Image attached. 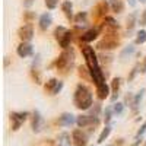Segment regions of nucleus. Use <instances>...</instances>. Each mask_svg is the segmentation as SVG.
Instances as JSON below:
<instances>
[{
	"instance_id": "obj_30",
	"label": "nucleus",
	"mask_w": 146,
	"mask_h": 146,
	"mask_svg": "<svg viewBox=\"0 0 146 146\" xmlns=\"http://www.w3.org/2000/svg\"><path fill=\"white\" fill-rule=\"evenodd\" d=\"M44 3H45V6H47L48 10H54L58 6L60 0H44Z\"/></svg>"
},
{
	"instance_id": "obj_9",
	"label": "nucleus",
	"mask_w": 146,
	"mask_h": 146,
	"mask_svg": "<svg viewBox=\"0 0 146 146\" xmlns=\"http://www.w3.org/2000/svg\"><path fill=\"white\" fill-rule=\"evenodd\" d=\"M16 54L22 58H27L31 57L34 54V45L31 42H25V41H21V44L16 47Z\"/></svg>"
},
{
	"instance_id": "obj_18",
	"label": "nucleus",
	"mask_w": 146,
	"mask_h": 146,
	"mask_svg": "<svg viewBox=\"0 0 146 146\" xmlns=\"http://www.w3.org/2000/svg\"><path fill=\"white\" fill-rule=\"evenodd\" d=\"M62 10H63L64 16H66L69 21L75 19V16H73V3L70 2V0H66V2L62 3Z\"/></svg>"
},
{
	"instance_id": "obj_31",
	"label": "nucleus",
	"mask_w": 146,
	"mask_h": 146,
	"mask_svg": "<svg viewBox=\"0 0 146 146\" xmlns=\"http://www.w3.org/2000/svg\"><path fill=\"white\" fill-rule=\"evenodd\" d=\"M89 110H91V113H92L91 115L98 117V114H100V111H101V104H100V102H96V104H94Z\"/></svg>"
},
{
	"instance_id": "obj_2",
	"label": "nucleus",
	"mask_w": 146,
	"mask_h": 146,
	"mask_svg": "<svg viewBox=\"0 0 146 146\" xmlns=\"http://www.w3.org/2000/svg\"><path fill=\"white\" fill-rule=\"evenodd\" d=\"M73 63H75V51H73V48H66V50L60 54L57 58H56V69L58 72H62V73H67Z\"/></svg>"
},
{
	"instance_id": "obj_22",
	"label": "nucleus",
	"mask_w": 146,
	"mask_h": 146,
	"mask_svg": "<svg viewBox=\"0 0 146 146\" xmlns=\"http://www.w3.org/2000/svg\"><path fill=\"white\" fill-rule=\"evenodd\" d=\"M73 41V31H67L66 32V35L63 36V40L62 41H58V45L63 48V50H66V48H69L70 47V42Z\"/></svg>"
},
{
	"instance_id": "obj_43",
	"label": "nucleus",
	"mask_w": 146,
	"mask_h": 146,
	"mask_svg": "<svg viewBox=\"0 0 146 146\" xmlns=\"http://www.w3.org/2000/svg\"><path fill=\"white\" fill-rule=\"evenodd\" d=\"M58 146H67V145H58Z\"/></svg>"
},
{
	"instance_id": "obj_20",
	"label": "nucleus",
	"mask_w": 146,
	"mask_h": 146,
	"mask_svg": "<svg viewBox=\"0 0 146 146\" xmlns=\"http://www.w3.org/2000/svg\"><path fill=\"white\" fill-rule=\"evenodd\" d=\"M73 21H75V23H76V28L85 27L88 23V12H79Z\"/></svg>"
},
{
	"instance_id": "obj_11",
	"label": "nucleus",
	"mask_w": 146,
	"mask_h": 146,
	"mask_svg": "<svg viewBox=\"0 0 146 146\" xmlns=\"http://www.w3.org/2000/svg\"><path fill=\"white\" fill-rule=\"evenodd\" d=\"M72 140L75 146H86L88 145V136L86 133H83L80 129H76L72 131Z\"/></svg>"
},
{
	"instance_id": "obj_7",
	"label": "nucleus",
	"mask_w": 146,
	"mask_h": 146,
	"mask_svg": "<svg viewBox=\"0 0 146 146\" xmlns=\"http://www.w3.org/2000/svg\"><path fill=\"white\" fill-rule=\"evenodd\" d=\"M76 124L80 129H85V127H96V126L100 124V120H98V117H95V115H79L78 120H76Z\"/></svg>"
},
{
	"instance_id": "obj_12",
	"label": "nucleus",
	"mask_w": 146,
	"mask_h": 146,
	"mask_svg": "<svg viewBox=\"0 0 146 146\" xmlns=\"http://www.w3.org/2000/svg\"><path fill=\"white\" fill-rule=\"evenodd\" d=\"M76 120H78V117H75L72 113H63L58 117L57 124L62 126V127H70V126H73L76 123Z\"/></svg>"
},
{
	"instance_id": "obj_10",
	"label": "nucleus",
	"mask_w": 146,
	"mask_h": 146,
	"mask_svg": "<svg viewBox=\"0 0 146 146\" xmlns=\"http://www.w3.org/2000/svg\"><path fill=\"white\" fill-rule=\"evenodd\" d=\"M45 126V121L42 118V115L38 113V111H34L32 113V118H31V127H32V131L34 133H40Z\"/></svg>"
},
{
	"instance_id": "obj_13",
	"label": "nucleus",
	"mask_w": 146,
	"mask_h": 146,
	"mask_svg": "<svg viewBox=\"0 0 146 146\" xmlns=\"http://www.w3.org/2000/svg\"><path fill=\"white\" fill-rule=\"evenodd\" d=\"M51 23H53V16L50 12H45V13H42L38 19V25H40V29L41 31H47L48 28L51 27Z\"/></svg>"
},
{
	"instance_id": "obj_36",
	"label": "nucleus",
	"mask_w": 146,
	"mask_h": 146,
	"mask_svg": "<svg viewBox=\"0 0 146 146\" xmlns=\"http://www.w3.org/2000/svg\"><path fill=\"white\" fill-rule=\"evenodd\" d=\"M139 73H145L146 75V57L143 58V62L139 64Z\"/></svg>"
},
{
	"instance_id": "obj_29",
	"label": "nucleus",
	"mask_w": 146,
	"mask_h": 146,
	"mask_svg": "<svg viewBox=\"0 0 146 146\" xmlns=\"http://www.w3.org/2000/svg\"><path fill=\"white\" fill-rule=\"evenodd\" d=\"M113 114H114V111H113V107H108V108H105V111H104V121H105L107 124L110 123V121H111Z\"/></svg>"
},
{
	"instance_id": "obj_4",
	"label": "nucleus",
	"mask_w": 146,
	"mask_h": 146,
	"mask_svg": "<svg viewBox=\"0 0 146 146\" xmlns=\"http://www.w3.org/2000/svg\"><path fill=\"white\" fill-rule=\"evenodd\" d=\"M28 115L29 114L27 111H13V113H10V129L13 131H18L21 129V126L27 121Z\"/></svg>"
},
{
	"instance_id": "obj_6",
	"label": "nucleus",
	"mask_w": 146,
	"mask_h": 146,
	"mask_svg": "<svg viewBox=\"0 0 146 146\" xmlns=\"http://www.w3.org/2000/svg\"><path fill=\"white\" fill-rule=\"evenodd\" d=\"M18 36L21 41H25V42H29L32 38H34V25L31 22H27L18 29Z\"/></svg>"
},
{
	"instance_id": "obj_24",
	"label": "nucleus",
	"mask_w": 146,
	"mask_h": 146,
	"mask_svg": "<svg viewBox=\"0 0 146 146\" xmlns=\"http://www.w3.org/2000/svg\"><path fill=\"white\" fill-rule=\"evenodd\" d=\"M67 31H69V29L64 28V27H57V28L54 29V38H56V41H57V42H58V41H62V40H63V36L66 35Z\"/></svg>"
},
{
	"instance_id": "obj_28",
	"label": "nucleus",
	"mask_w": 146,
	"mask_h": 146,
	"mask_svg": "<svg viewBox=\"0 0 146 146\" xmlns=\"http://www.w3.org/2000/svg\"><path fill=\"white\" fill-rule=\"evenodd\" d=\"M110 133H111V127H110V126H105V129H102L101 135L98 136V140H96V142H98V143H102V142L110 136Z\"/></svg>"
},
{
	"instance_id": "obj_32",
	"label": "nucleus",
	"mask_w": 146,
	"mask_h": 146,
	"mask_svg": "<svg viewBox=\"0 0 146 146\" xmlns=\"http://www.w3.org/2000/svg\"><path fill=\"white\" fill-rule=\"evenodd\" d=\"M133 100H135V95L130 94V92H127V95H126V100H124L126 102H124V104H126L127 107H130V108H131V105H133Z\"/></svg>"
},
{
	"instance_id": "obj_16",
	"label": "nucleus",
	"mask_w": 146,
	"mask_h": 146,
	"mask_svg": "<svg viewBox=\"0 0 146 146\" xmlns=\"http://www.w3.org/2000/svg\"><path fill=\"white\" fill-rule=\"evenodd\" d=\"M135 51H136V47H135V44H129V45H126L123 50L120 51V60L121 62H126V60H129L133 54H135Z\"/></svg>"
},
{
	"instance_id": "obj_38",
	"label": "nucleus",
	"mask_w": 146,
	"mask_h": 146,
	"mask_svg": "<svg viewBox=\"0 0 146 146\" xmlns=\"http://www.w3.org/2000/svg\"><path fill=\"white\" fill-rule=\"evenodd\" d=\"M58 139H63L62 142H64V143H67L69 140H66V139H70V137H69V135H67V133H63V135H60V136H58Z\"/></svg>"
},
{
	"instance_id": "obj_45",
	"label": "nucleus",
	"mask_w": 146,
	"mask_h": 146,
	"mask_svg": "<svg viewBox=\"0 0 146 146\" xmlns=\"http://www.w3.org/2000/svg\"><path fill=\"white\" fill-rule=\"evenodd\" d=\"M143 146H146V142H145V143H143Z\"/></svg>"
},
{
	"instance_id": "obj_42",
	"label": "nucleus",
	"mask_w": 146,
	"mask_h": 146,
	"mask_svg": "<svg viewBox=\"0 0 146 146\" xmlns=\"http://www.w3.org/2000/svg\"><path fill=\"white\" fill-rule=\"evenodd\" d=\"M139 2H140V3H146V0H139Z\"/></svg>"
},
{
	"instance_id": "obj_26",
	"label": "nucleus",
	"mask_w": 146,
	"mask_h": 146,
	"mask_svg": "<svg viewBox=\"0 0 146 146\" xmlns=\"http://www.w3.org/2000/svg\"><path fill=\"white\" fill-rule=\"evenodd\" d=\"M104 23L107 27H110V28H114V29H120V25H118V22L114 19V18H111V16H105L104 18Z\"/></svg>"
},
{
	"instance_id": "obj_23",
	"label": "nucleus",
	"mask_w": 146,
	"mask_h": 146,
	"mask_svg": "<svg viewBox=\"0 0 146 146\" xmlns=\"http://www.w3.org/2000/svg\"><path fill=\"white\" fill-rule=\"evenodd\" d=\"M78 73H79V76H80L82 79H85V80H91V82H92V78H91V70H89V67H88L86 64H85V66H79Z\"/></svg>"
},
{
	"instance_id": "obj_1",
	"label": "nucleus",
	"mask_w": 146,
	"mask_h": 146,
	"mask_svg": "<svg viewBox=\"0 0 146 146\" xmlns=\"http://www.w3.org/2000/svg\"><path fill=\"white\" fill-rule=\"evenodd\" d=\"M73 102H75L76 108H79L80 111H86L94 105V98L91 89L83 83H79L75 91V96H73Z\"/></svg>"
},
{
	"instance_id": "obj_34",
	"label": "nucleus",
	"mask_w": 146,
	"mask_h": 146,
	"mask_svg": "<svg viewBox=\"0 0 146 146\" xmlns=\"http://www.w3.org/2000/svg\"><path fill=\"white\" fill-rule=\"evenodd\" d=\"M139 25L140 27H146V9L140 13V16H139Z\"/></svg>"
},
{
	"instance_id": "obj_35",
	"label": "nucleus",
	"mask_w": 146,
	"mask_h": 146,
	"mask_svg": "<svg viewBox=\"0 0 146 146\" xmlns=\"http://www.w3.org/2000/svg\"><path fill=\"white\" fill-rule=\"evenodd\" d=\"M145 131H146V121H145V123L142 124V127L137 130V133H136V139H140V137L145 135Z\"/></svg>"
},
{
	"instance_id": "obj_27",
	"label": "nucleus",
	"mask_w": 146,
	"mask_h": 146,
	"mask_svg": "<svg viewBox=\"0 0 146 146\" xmlns=\"http://www.w3.org/2000/svg\"><path fill=\"white\" fill-rule=\"evenodd\" d=\"M124 107H126V104H123V102H114L113 104V111H114V114L115 115H121L124 113Z\"/></svg>"
},
{
	"instance_id": "obj_39",
	"label": "nucleus",
	"mask_w": 146,
	"mask_h": 146,
	"mask_svg": "<svg viewBox=\"0 0 146 146\" xmlns=\"http://www.w3.org/2000/svg\"><path fill=\"white\" fill-rule=\"evenodd\" d=\"M127 2H129V6L135 7V6H136V3H137V0H127Z\"/></svg>"
},
{
	"instance_id": "obj_8",
	"label": "nucleus",
	"mask_w": 146,
	"mask_h": 146,
	"mask_svg": "<svg viewBox=\"0 0 146 146\" xmlns=\"http://www.w3.org/2000/svg\"><path fill=\"white\" fill-rule=\"evenodd\" d=\"M98 35H101V28H91L88 31H85L83 34H80L79 41L80 44H89L98 38Z\"/></svg>"
},
{
	"instance_id": "obj_3",
	"label": "nucleus",
	"mask_w": 146,
	"mask_h": 146,
	"mask_svg": "<svg viewBox=\"0 0 146 146\" xmlns=\"http://www.w3.org/2000/svg\"><path fill=\"white\" fill-rule=\"evenodd\" d=\"M80 50H82V56L85 58V64L89 69H95L100 66V60L94 50V47H91L89 44H80Z\"/></svg>"
},
{
	"instance_id": "obj_44",
	"label": "nucleus",
	"mask_w": 146,
	"mask_h": 146,
	"mask_svg": "<svg viewBox=\"0 0 146 146\" xmlns=\"http://www.w3.org/2000/svg\"><path fill=\"white\" fill-rule=\"evenodd\" d=\"M107 146H114V145H107Z\"/></svg>"
},
{
	"instance_id": "obj_37",
	"label": "nucleus",
	"mask_w": 146,
	"mask_h": 146,
	"mask_svg": "<svg viewBox=\"0 0 146 146\" xmlns=\"http://www.w3.org/2000/svg\"><path fill=\"white\" fill-rule=\"evenodd\" d=\"M34 3H35V0H23V6H25L27 9H28V7H31Z\"/></svg>"
},
{
	"instance_id": "obj_33",
	"label": "nucleus",
	"mask_w": 146,
	"mask_h": 146,
	"mask_svg": "<svg viewBox=\"0 0 146 146\" xmlns=\"http://www.w3.org/2000/svg\"><path fill=\"white\" fill-rule=\"evenodd\" d=\"M137 73H139V64H136L135 67L131 69V72H130V75H129V78H127V79H129V80H133V79H135V76L137 75Z\"/></svg>"
},
{
	"instance_id": "obj_19",
	"label": "nucleus",
	"mask_w": 146,
	"mask_h": 146,
	"mask_svg": "<svg viewBox=\"0 0 146 146\" xmlns=\"http://www.w3.org/2000/svg\"><path fill=\"white\" fill-rule=\"evenodd\" d=\"M145 92H146V89L142 88L137 94H135V100H133V105H131V111H133V113H137L139 105H140V102H142V100H143V96H145Z\"/></svg>"
},
{
	"instance_id": "obj_25",
	"label": "nucleus",
	"mask_w": 146,
	"mask_h": 146,
	"mask_svg": "<svg viewBox=\"0 0 146 146\" xmlns=\"http://www.w3.org/2000/svg\"><path fill=\"white\" fill-rule=\"evenodd\" d=\"M146 42V31L145 29H140L136 32V38H135V44L139 45V44H145Z\"/></svg>"
},
{
	"instance_id": "obj_5",
	"label": "nucleus",
	"mask_w": 146,
	"mask_h": 146,
	"mask_svg": "<svg viewBox=\"0 0 146 146\" xmlns=\"http://www.w3.org/2000/svg\"><path fill=\"white\" fill-rule=\"evenodd\" d=\"M62 89H63V82L56 79V78L48 79L44 83V91L47 94H50V95H57V94H60V91H62Z\"/></svg>"
},
{
	"instance_id": "obj_40",
	"label": "nucleus",
	"mask_w": 146,
	"mask_h": 146,
	"mask_svg": "<svg viewBox=\"0 0 146 146\" xmlns=\"http://www.w3.org/2000/svg\"><path fill=\"white\" fill-rule=\"evenodd\" d=\"M140 142H142L140 139H136V140H135V143H131L130 146H139V145H140Z\"/></svg>"
},
{
	"instance_id": "obj_21",
	"label": "nucleus",
	"mask_w": 146,
	"mask_h": 146,
	"mask_svg": "<svg viewBox=\"0 0 146 146\" xmlns=\"http://www.w3.org/2000/svg\"><path fill=\"white\" fill-rule=\"evenodd\" d=\"M107 3L110 5V9H111L114 13H121L124 10V5L121 0H107Z\"/></svg>"
},
{
	"instance_id": "obj_17",
	"label": "nucleus",
	"mask_w": 146,
	"mask_h": 146,
	"mask_svg": "<svg viewBox=\"0 0 146 146\" xmlns=\"http://www.w3.org/2000/svg\"><path fill=\"white\" fill-rule=\"evenodd\" d=\"M126 22H127V34H131L133 31H135L136 25H139V18H137L136 12H131Z\"/></svg>"
},
{
	"instance_id": "obj_15",
	"label": "nucleus",
	"mask_w": 146,
	"mask_h": 146,
	"mask_svg": "<svg viewBox=\"0 0 146 146\" xmlns=\"http://www.w3.org/2000/svg\"><path fill=\"white\" fill-rule=\"evenodd\" d=\"M110 9V5L107 3V0H104V2H101V3H98L95 6V9H94V16L95 18H105L107 16V10Z\"/></svg>"
},
{
	"instance_id": "obj_14",
	"label": "nucleus",
	"mask_w": 146,
	"mask_h": 146,
	"mask_svg": "<svg viewBox=\"0 0 146 146\" xmlns=\"http://www.w3.org/2000/svg\"><path fill=\"white\" fill-rule=\"evenodd\" d=\"M120 85H121V79L117 76V78H113V80H111V101L113 102H115L117 101V98H118V92H120Z\"/></svg>"
},
{
	"instance_id": "obj_41",
	"label": "nucleus",
	"mask_w": 146,
	"mask_h": 146,
	"mask_svg": "<svg viewBox=\"0 0 146 146\" xmlns=\"http://www.w3.org/2000/svg\"><path fill=\"white\" fill-rule=\"evenodd\" d=\"M25 18H27V19H32V18H35V15H34V13H29V12H28V13L25 15Z\"/></svg>"
}]
</instances>
